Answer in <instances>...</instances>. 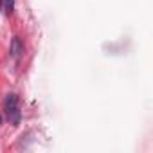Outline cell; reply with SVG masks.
Here are the masks:
<instances>
[{
    "instance_id": "7a4b0ae2",
    "label": "cell",
    "mask_w": 153,
    "mask_h": 153,
    "mask_svg": "<svg viewBox=\"0 0 153 153\" xmlns=\"http://www.w3.org/2000/svg\"><path fill=\"white\" fill-rule=\"evenodd\" d=\"M22 54H24V43H22V40L18 36H15L13 42H11V56L13 58H20Z\"/></svg>"
},
{
    "instance_id": "6da1fadb",
    "label": "cell",
    "mask_w": 153,
    "mask_h": 153,
    "mask_svg": "<svg viewBox=\"0 0 153 153\" xmlns=\"http://www.w3.org/2000/svg\"><path fill=\"white\" fill-rule=\"evenodd\" d=\"M6 114L13 123H18V97L15 94H9L6 97Z\"/></svg>"
},
{
    "instance_id": "3957f363",
    "label": "cell",
    "mask_w": 153,
    "mask_h": 153,
    "mask_svg": "<svg viewBox=\"0 0 153 153\" xmlns=\"http://www.w3.org/2000/svg\"><path fill=\"white\" fill-rule=\"evenodd\" d=\"M4 2H6L7 11H11V9H13V6H15V0H4Z\"/></svg>"
},
{
    "instance_id": "277c9868",
    "label": "cell",
    "mask_w": 153,
    "mask_h": 153,
    "mask_svg": "<svg viewBox=\"0 0 153 153\" xmlns=\"http://www.w3.org/2000/svg\"><path fill=\"white\" fill-rule=\"evenodd\" d=\"M0 2H2V0H0Z\"/></svg>"
}]
</instances>
